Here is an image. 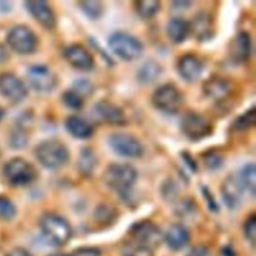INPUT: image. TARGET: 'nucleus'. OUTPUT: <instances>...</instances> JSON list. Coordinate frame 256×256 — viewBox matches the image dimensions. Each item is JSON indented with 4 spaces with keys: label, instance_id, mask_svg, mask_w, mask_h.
Instances as JSON below:
<instances>
[{
    "label": "nucleus",
    "instance_id": "obj_1",
    "mask_svg": "<svg viewBox=\"0 0 256 256\" xmlns=\"http://www.w3.org/2000/svg\"><path fill=\"white\" fill-rule=\"evenodd\" d=\"M40 227L45 238L54 245L65 244L71 236L68 222L59 215L46 214L41 218Z\"/></svg>",
    "mask_w": 256,
    "mask_h": 256
},
{
    "label": "nucleus",
    "instance_id": "obj_2",
    "mask_svg": "<svg viewBox=\"0 0 256 256\" xmlns=\"http://www.w3.org/2000/svg\"><path fill=\"white\" fill-rule=\"evenodd\" d=\"M35 153L39 162L50 169H56L65 165L69 158L66 147L56 140L42 142L36 148Z\"/></svg>",
    "mask_w": 256,
    "mask_h": 256
},
{
    "label": "nucleus",
    "instance_id": "obj_3",
    "mask_svg": "<svg viewBox=\"0 0 256 256\" xmlns=\"http://www.w3.org/2000/svg\"><path fill=\"white\" fill-rule=\"evenodd\" d=\"M137 178L136 170L129 164L114 163L104 172V181L112 189L117 191L128 190Z\"/></svg>",
    "mask_w": 256,
    "mask_h": 256
},
{
    "label": "nucleus",
    "instance_id": "obj_4",
    "mask_svg": "<svg viewBox=\"0 0 256 256\" xmlns=\"http://www.w3.org/2000/svg\"><path fill=\"white\" fill-rule=\"evenodd\" d=\"M108 44L112 51L124 60H134L142 53V45L134 36L124 33L115 32L109 37Z\"/></svg>",
    "mask_w": 256,
    "mask_h": 256
},
{
    "label": "nucleus",
    "instance_id": "obj_5",
    "mask_svg": "<svg viewBox=\"0 0 256 256\" xmlns=\"http://www.w3.org/2000/svg\"><path fill=\"white\" fill-rule=\"evenodd\" d=\"M4 175L11 185L25 186L35 179L36 172L29 162L21 158H14L5 165Z\"/></svg>",
    "mask_w": 256,
    "mask_h": 256
},
{
    "label": "nucleus",
    "instance_id": "obj_6",
    "mask_svg": "<svg viewBox=\"0 0 256 256\" xmlns=\"http://www.w3.org/2000/svg\"><path fill=\"white\" fill-rule=\"evenodd\" d=\"M153 105L166 113H176L182 105V95L172 84L159 87L152 95Z\"/></svg>",
    "mask_w": 256,
    "mask_h": 256
},
{
    "label": "nucleus",
    "instance_id": "obj_7",
    "mask_svg": "<svg viewBox=\"0 0 256 256\" xmlns=\"http://www.w3.org/2000/svg\"><path fill=\"white\" fill-rule=\"evenodd\" d=\"M10 47L20 54H30L36 50L37 38L33 31L26 26H15L7 36Z\"/></svg>",
    "mask_w": 256,
    "mask_h": 256
},
{
    "label": "nucleus",
    "instance_id": "obj_8",
    "mask_svg": "<svg viewBox=\"0 0 256 256\" xmlns=\"http://www.w3.org/2000/svg\"><path fill=\"white\" fill-rule=\"evenodd\" d=\"M130 235L133 242L143 245L149 249L158 246L162 239L160 230L148 221L135 223L130 229Z\"/></svg>",
    "mask_w": 256,
    "mask_h": 256
},
{
    "label": "nucleus",
    "instance_id": "obj_9",
    "mask_svg": "<svg viewBox=\"0 0 256 256\" xmlns=\"http://www.w3.org/2000/svg\"><path fill=\"white\" fill-rule=\"evenodd\" d=\"M109 145L115 153L125 157H139L143 152L141 143L125 133L112 134L109 137Z\"/></svg>",
    "mask_w": 256,
    "mask_h": 256
},
{
    "label": "nucleus",
    "instance_id": "obj_10",
    "mask_svg": "<svg viewBox=\"0 0 256 256\" xmlns=\"http://www.w3.org/2000/svg\"><path fill=\"white\" fill-rule=\"evenodd\" d=\"M183 133L191 140H199L211 133L210 122L202 115L196 113L187 114L181 123Z\"/></svg>",
    "mask_w": 256,
    "mask_h": 256
},
{
    "label": "nucleus",
    "instance_id": "obj_11",
    "mask_svg": "<svg viewBox=\"0 0 256 256\" xmlns=\"http://www.w3.org/2000/svg\"><path fill=\"white\" fill-rule=\"evenodd\" d=\"M27 78L35 90L42 92L52 90L57 82L54 73L47 66L41 64L31 66L27 71Z\"/></svg>",
    "mask_w": 256,
    "mask_h": 256
},
{
    "label": "nucleus",
    "instance_id": "obj_12",
    "mask_svg": "<svg viewBox=\"0 0 256 256\" xmlns=\"http://www.w3.org/2000/svg\"><path fill=\"white\" fill-rule=\"evenodd\" d=\"M0 92L13 102H20L27 95V89L23 82L11 73L0 75Z\"/></svg>",
    "mask_w": 256,
    "mask_h": 256
},
{
    "label": "nucleus",
    "instance_id": "obj_13",
    "mask_svg": "<svg viewBox=\"0 0 256 256\" xmlns=\"http://www.w3.org/2000/svg\"><path fill=\"white\" fill-rule=\"evenodd\" d=\"M64 57L68 63L79 70H90L93 67L91 54L80 45H70L64 50Z\"/></svg>",
    "mask_w": 256,
    "mask_h": 256
},
{
    "label": "nucleus",
    "instance_id": "obj_14",
    "mask_svg": "<svg viewBox=\"0 0 256 256\" xmlns=\"http://www.w3.org/2000/svg\"><path fill=\"white\" fill-rule=\"evenodd\" d=\"M25 4L29 12L41 25L48 29H51L55 26L56 20L54 13L45 1L31 0L27 1Z\"/></svg>",
    "mask_w": 256,
    "mask_h": 256
},
{
    "label": "nucleus",
    "instance_id": "obj_15",
    "mask_svg": "<svg viewBox=\"0 0 256 256\" xmlns=\"http://www.w3.org/2000/svg\"><path fill=\"white\" fill-rule=\"evenodd\" d=\"M94 113L100 120L109 124L122 125L125 123V116L122 110L107 101L98 102L94 106Z\"/></svg>",
    "mask_w": 256,
    "mask_h": 256
},
{
    "label": "nucleus",
    "instance_id": "obj_16",
    "mask_svg": "<svg viewBox=\"0 0 256 256\" xmlns=\"http://www.w3.org/2000/svg\"><path fill=\"white\" fill-rule=\"evenodd\" d=\"M243 187L238 179L235 176H229L223 182L222 185V196L226 204L230 208H234L239 205L242 196H243Z\"/></svg>",
    "mask_w": 256,
    "mask_h": 256
},
{
    "label": "nucleus",
    "instance_id": "obj_17",
    "mask_svg": "<svg viewBox=\"0 0 256 256\" xmlns=\"http://www.w3.org/2000/svg\"><path fill=\"white\" fill-rule=\"evenodd\" d=\"M177 66L180 75L188 81L196 80L201 75L203 69L201 61L194 55H185L181 57Z\"/></svg>",
    "mask_w": 256,
    "mask_h": 256
},
{
    "label": "nucleus",
    "instance_id": "obj_18",
    "mask_svg": "<svg viewBox=\"0 0 256 256\" xmlns=\"http://www.w3.org/2000/svg\"><path fill=\"white\" fill-rule=\"evenodd\" d=\"M165 240L172 250H180L189 242V232L184 226L174 224L167 229Z\"/></svg>",
    "mask_w": 256,
    "mask_h": 256
},
{
    "label": "nucleus",
    "instance_id": "obj_19",
    "mask_svg": "<svg viewBox=\"0 0 256 256\" xmlns=\"http://www.w3.org/2000/svg\"><path fill=\"white\" fill-rule=\"evenodd\" d=\"M65 126L68 132L75 138L86 139L89 138L93 133L91 125L83 118L76 115L69 116L65 121Z\"/></svg>",
    "mask_w": 256,
    "mask_h": 256
},
{
    "label": "nucleus",
    "instance_id": "obj_20",
    "mask_svg": "<svg viewBox=\"0 0 256 256\" xmlns=\"http://www.w3.org/2000/svg\"><path fill=\"white\" fill-rule=\"evenodd\" d=\"M232 56L238 61H244L250 56L251 52V39L248 33H239L232 43Z\"/></svg>",
    "mask_w": 256,
    "mask_h": 256
},
{
    "label": "nucleus",
    "instance_id": "obj_21",
    "mask_svg": "<svg viewBox=\"0 0 256 256\" xmlns=\"http://www.w3.org/2000/svg\"><path fill=\"white\" fill-rule=\"evenodd\" d=\"M190 32L189 23L183 18H173L167 25V33L169 38L175 42L180 43L186 39Z\"/></svg>",
    "mask_w": 256,
    "mask_h": 256
},
{
    "label": "nucleus",
    "instance_id": "obj_22",
    "mask_svg": "<svg viewBox=\"0 0 256 256\" xmlns=\"http://www.w3.org/2000/svg\"><path fill=\"white\" fill-rule=\"evenodd\" d=\"M204 89L208 96L214 99H222L229 93L230 84L223 78L215 77L206 82Z\"/></svg>",
    "mask_w": 256,
    "mask_h": 256
},
{
    "label": "nucleus",
    "instance_id": "obj_23",
    "mask_svg": "<svg viewBox=\"0 0 256 256\" xmlns=\"http://www.w3.org/2000/svg\"><path fill=\"white\" fill-rule=\"evenodd\" d=\"M161 73V67L154 61H147L138 71V79L143 83H151Z\"/></svg>",
    "mask_w": 256,
    "mask_h": 256
},
{
    "label": "nucleus",
    "instance_id": "obj_24",
    "mask_svg": "<svg viewBox=\"0 0 256 256\" xmlns=\"http://www.w3.org/2000/svg\"><path fill=\"white\" fill-rule=\"evenodd\" d=\"M238 179L243 189L248 190L251 194L255 192V165L248 164L242 168Z\"/></svg>",
    "mask_w": 256,
    "mask_h": 256
},
{
    "label": "nucleus",
    "instance_id": "obj_25",
    "mask_svg": "<svg viewBox=\"0 0 256 256\" xmlns=\"http://www.w3.org/2000/svg\"><path fill=\"white\" fill-rule=\"evenodd\" d=\"M160 3L155 0H142L135 2V10L142 18H151L159 10Z\"/></svg>",
    "mask_w": 256,
    "mask_h": 256
},
{
    "label": "nucleus",
    "instance_id": "obj_26",
    "mask_svg": "<svg viewBox=\"0 0 256 256\" xmlns=\"http://www.w3.org/2000/svg\"><path fill=\"white\" fill-rule=\"evenodd\" d=\"M193 28H194V32L197 35V37L199 39H203V38H207L208 37V33L210 32L211 28H210V21H209V17L207 14H199L193 24Z\"/></svg>",
    "mask_w": 256,
    "mask_h": 256
},
{
    "label": "nucleus",
    "instance_id": "obj_27",
    "mask_svg": "<svg viewBox=\"0 0 256 256\" xmlns=\"http://www.w3.org/2000/svg\"><path fill=\"white\" fill-rule=\"evenodd\" d=\"M122 256H153V252L143 245L129 242L122 248Z\"/></svg>",
    "mask_w": 256,
    "mask_h": 256
},
{
    "label": "nucleus",
    "instance_id": "obj_28",
    "mask_svg": "<svg viewBox=\"0 0 256 256\" xmlns=\"http://www.w3.org/2000/svg\"><path fill=\"white\" fill-rule=\"evenodd\" d=\"M62 99L65 105L72 109H79L83 106V96H81L75 90H68L63 93Z\"/></svg>",
    "mask_w": 256,
    "mask_h": 256
},
{
    "label": "nucleus",
    "instance_id": "obj_29",
    "mask_svg": "<svg viewBox=\"0 0 256 256\" xmlns=\"http://www.w3.org/2000/svg\"><path fill=\"white\" fill-rule=\"evenodd\" d=\"M95 166V157L93 153L89 150L86 149L82 152L79 158V167L81 171H83L86 174H89Z\"/></svg>",
    "mask_w": 256,
    "mask_h": 256
},
{
    "label": "nucleus",
    "instance_id": "obj_30",
    "mask_svg": "<svg viewBox=\"0 0 256 256\" xmlns=\"http://www.w3.org/2000/svg\"><path fill=\"white\" fill-rule=\"evenodd\" d=\"M15 213L14 204L8 198L0 196V219L10 220L15 216Z\"/></svg>",
    "mask_w": 256,
    "mask_h": 256
},
{
    "label": "nucleus",
    "instance_id": "obj_31",
    "mask_svg": "<svg viewBox=\"0 0 256 256\" xmlns=\"http://www.w3.org/2000/svg\"><path fill=\"white\" fill-rule=\"evenodd\" d=\"M80 6L90 18H98L102 13V4L99 1H83Z\"/></svg>",
    "mask_w": 256,
    "mask_h": 256
},
{
    "label": "nucleus",
    "instance_id": "obj_32",
    "mask_svg": "<svg viewBox=\"0 0 256 256\" xmlns=\"http://www.w3.org/2000/svg\"><path fill=\"white\" fill-rule=\"evenodd\" d=\"M254 122H255V109L254 107H252L249 111H247L244 115H242L239 119H237L235 126L238 130H243L254 125Z\"/></svg>",
    "mask_w": 256,
    "mask_h": 256
},
{
    "label": "nucleus",
    "instance_id": "obj_33",
    "mask_svg": "<svg viewBox=\"0 0 256 256\" xmlns=\"http://www.w3.org/2000/svg\"><path fill=\"white\" fill-rule=\"evenodd\" d=\"M244 233L248 241H250L252 244L255 242V235H256V218L255 215L252 214L248 217V219L245 222L244 225Z\"/></svg>",
    "mask_w": 256,
    "mask_h": 256
},
{
    "label": "nucleus",
    "instance_id": "obj_34",
    "mask_svg": "<svg viewBox=\"0 0 256 256\" xmlns=\"http://www.w3.org/2000/svg\"><path fill=\"white\" fill-rule=\"evenodd\" d=\"M101 252L99 249L94 247H82L76 249L71 256H100Z\"/></svg>",
    "mask_w": 256,
    "mask_h": 256
},
{
    "label": "nucleus",
    "instance_id": "obj_35",
    "mask_svg": "<svg viewBox=\"0 0 256 256\" xmlns=\"http://www.w3.org/2000/svg\"><path fill=\"white\" fill-rule=\"evenodd\" d=\"M186 256H210L209 250L202 245H198L193 247Z\"/></svg>",
    "mask_w": 256,
    "mask_h": 256
},
{
    "label": "nucleus",
    "instance_id": "obj_36",
    "mask_svg": "<svg viewBox=\"0 0 256 256\" xmlns=\"http://www.w3.org/2000/svg\"><path fill=\"white\" fill-rule=\"evenodd\" d=\"M76 92L79 93L81 96L82 94H90V91L92 89L90 83L88 81H84V80H81V81H78L76 83Z\"/></svg>",
    "mask_w": 256,
    "mask_h": 256
},
{
    "label": "nucleus",
    "instance_id": "obj_37",
    "mask_svg": "<svg viewBox=\"0 0 256 256\" xmlns=\"http://www.w3.org/2000/svg\"><path fill=\"white\" fill-rule=\"evenodd\" d=\"M7 256H31V255L27 250L23 248H14L7 254Z\"/></svg>",
    "mask_w": 256,
    "mask_h": 256
},
{
    "label": "nucleus",
    "instance_id": "obj_38",
    "mask_svg": "<svg viewBox=\"0 0 256 256\" xmlns=\"http://www.w3.org/2000/svg\"><path fill=\"white\" fill-rule=\"evenodd\" d=\"M49 256H71V255H68V254H65V253H54V254H51Z\"/></svg>",
    "mask_w": 256,
    "mask_h": 256
},
{
    "label": "nucleus",
    "instance_id": "obj_39",
    "mask_svg": "<svg viewBox=\"0 0 256 256\" xmlns=\"http://www.w3.org/2000/svg\"><path fill=\"white\" fill-rule=\"evenodd\" d=\"M3 115H4V112H3V110H2V108L0 107V120L2 119V117H3Z\"/></svg>",
    "mask_w": 256,
    "mask_h": 256
}]
</instances>
